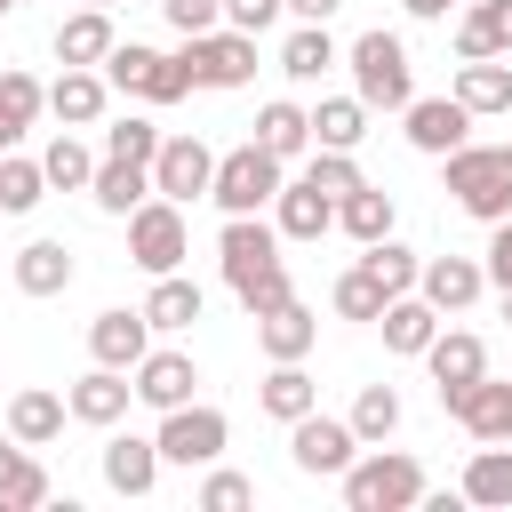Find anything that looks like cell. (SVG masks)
I'll use <instances>...</instances> for the list:
<instances>
[{"label": "cell", "instance_id": "1", "mask_svg": "<svg viewBox=\"0 0 512 512\" xmlns=\"http://www.w3.org/2000/svg\"><path fill=\"white\" fill-rule=\"evenodd\" d=\"M216 264H224V288L240 296L248 320L272 312L280 296H296V288H288V256H280V224H264V216H224Z\"/></svg>", "mask_w": 512, "mask_h": 512}, {"label": "cell", "instance_id": "2", "mask_svg": "<svg viewBox=\"0 0 512 512\" xmlns=\"http://www.w3.org/2000/svg\"><path fill=\"white\" fill-rule=\"evenodd\" d=\"M344 512H416L424 504V464L408 456V448H360L344 472Z\"/></svg>", "mask_w": 512, "mask_h": 512}, {"label": "cell", "instance_id": "3", "mask_svg": "<svg viewBox=\"0 0 512 512\" xmlns=\"http://www.w3.org/2000/svg\"><path fill=\"white\" fill-rule=\"evenodd\" d=\"M440 192L464 216H480V224L512 216V144H456V152H440Z\"/></svg>", "mask_w": 512, "mask_h": 512}, {"label": "cell", "instance_id": "4", "mask_svg": "<svg viewBox=\"0 0 512 512\" xmlns=\"http://www.w3.org/2000/svg\"><path fill=\"white\" fill-rule=\"evenodd\" d=\"M344 64H352V96L368 104V112H400L408 96H416V64H408V40L400 32H360L352 48H344Z\"/></svg>", "mask_w": 512, "mask_h": 512}, {"label": "cell", "instance_id": "5", "mask_svg": "<svg viewBox=\"0 0 512 512\" xmlns=\"http://www.w3.org/2000/svg\"><path fill=\"white\" fill-rule=\"evenodd\" d=\"M280 176H288V160H272L256 136L248 144H232V152H216V176H208V200L224 208V216H264L272 208V192H280Z\"/></svg>", "mask_w": 512, "mask_h": 512}, {"label": "cell", "instance_id": "6", "mask_svg": "<svg viewBox=\"0 0 512 512\" xmlns=\"http://www.w3.org/2000/svg\"><path fill=\"white\" fill-rule=\"evenodd\" d=\"M176 64H184L192 88H248V80H256V32L208 24V32H192V40L176 48Z\"/></svg>", "mask_w": 512, "mask_h": 512}, {"label": "cell", "instance_id": "7", "mask_svg": "<svg viewBox=\"0 0 512 512\" xmlns=\"http://www.w3.org/2000/svg\"><path fill=\"white\" fill-rule=\"evenodd\" d=\"M96 72H104L120 96H136V104H176V96H192L184 64L160 56V48H144V40H112V56H104Z\"/></svg>", "mask_w": 512, "mask_h": 512}, {"label": "cell", "instance_id": "8", "mask_svg": "<svg viewBox=\"0 0 512 512\" xmlns=\"http://www.w3.org/2000/svg\"><path fill=\"white\" fill-rule=\"evenodd\" d=\"M128 256L160 280V272H184V256H192V232H184V208L176 200H136L128 208Z\"/></svg>", "mask_w": 512, "mask_h": 512}, {"label": "cell", "instance_id": "9", "mask_svg": "<svg viewBox=\"0 0 512 512\" xmlns=\"http://www.w3.org/2000/svg\"><path fill=\"white\" fill-rule=\"evenodd\" d=\"M160 464H216L224 456V440H232V424H224V408H208V400H184V408H160Z\"/></svg>", "mask_w": 512, "mask_h": 512}, {"label": "cell", "instance_id": "10", "mask_svg": "<svg viewBox=\"0 0 512 512\" xmlns=\"http://www.w3.org/2000/svg\"><path fill=\"white\" fill-rule=\"evenodd\" d=\"M352 456H360V432H352L344 416H320V408H304V416L288 424V464H296V472H312V480H336Z\"/></svg>", "mask_w": 512, "mask_h": 512}, {"label": "cell", "instance_id": "11", "mask_svg": "<svg viewBox=\"0 0 512 512\" xmlns=\"http://www.w3.org/2000/svg\"><path fill=\"white\" fill-rule=\"evenodd\" d=\"M208 176H216V152L200 136H160V152H152V192L160 200L192 208V200H208Z\"/></svg>", "mask_w": 512, "mask_h": 512}, {"label": "cell", "instance_id": "12", "mask_svg": "<svg viewBox=\"0 0 512 512\" xmlns=\"http://www.w3.org/2000/svg\"><path fill=\"white\" fill-rule=\"evenodd\" d=\"M400 136H408L424 160H440V152L472 144V112H464L456 96H408V104H400Z\"/></svg>", "mask_w": 512, "mask_h": 512}, {"label": "cell", "instance_id": "13", "mask_svg": "<svg viewBox=\"0 0 512 512\" xmlns=\"http://www.w3.org/2000/svg\"><path fill=\"white\" fill-rule=\"evenodd\" d=\"M128 400H136V384H128V368H88V376H72V392H64V416L72 424H96V432H112L120 416H128Z\"/></svg>", "mask_w": 512, "mask_h": 512}, {"label": "cell", "instance_id": "14", "mask_svg": "<svg viewBox=\"0 0 512 512\" xmlns=\"http://www.w3.org/2000/svg\"><path fill=\"white\" fill-rule=\"evenodd\" d=\"M272 224H280V240H328V232H336V200H328L312 176H280Z\"/></svg>", "mask_w": 512, "mask_h": 512}, {"label": "cell", "instance_id": "15", "mask_svg": "<svg viewBox=\"0 0 512 512\" xmlns=\"http://www.w3.org/2000/svg\"><path fill=\"white\" fill-rule=\"evenodd\" d=\"M480 288H488L480 256H424L416 264V296L432 312H464V304H480Z\"/></svg>", "mask_w": 512, "mask_h": 512}, {"label": "cell", "instance_id": "16", "mask_svg": "<svg viewBox=\"0 0 512 512\" xmlns=\"http://www.w3.org/2000/svg\"><path fill=\"white\" fill-rule=\"evenodd\" d=\"M416 360L432 368V392H440V400H448V392H464L472 376H488V344H480L472 328H440V336H432Z\"/></svg>", "mask_w": 512, "mask_h": 512}, {"label": "cell", "instance_id": "17", "mask_svg": "<svg viewBox=\"0 0 512 512\" xmlns=\"http://www.w3.org/2000/svg\"><path fill=\"white\" fill-rule=\"evenodd\" d=\"M128 384H136V400L160 416V408H184V400L200 392V368H192V352H144V360L128 368Z\"/></svg>", "mask_w": 512, "mask_h": 512}, {"label": "cell", "instance_id": "18", "mask_svg": "<svg viewBox=\"0 0 512 512\" xmlns=\"http://www.w3.org/2000/svg\"><path fill=\"white\" fill-rule=\"evenodd\" d=\"M104 488L112 496H152L160 488V440L152 432H112L104 440Z\"/></svg>", "mask_w": 512, "mask_h": 512}, {"label": "cell", "instance_id": "19", "mask_svg": "<svg viewBox=\"0 0 512 512\" xmlns=\"http://www.w3.org/2000/svg\"><path fill=\"white\" fill-rule=\"evenodd\" d=\"M104 104H112V80H104L96 64H64V72L48 80V112H56L64 128H96Z\"/></svg>", "mask_w": 512, "mask_h": 512}, {"label": "cell", "instance_id": "20", "mask_svg": "<svg viewBox=\"0 0 512 512\" xmlns=\"http://www.w3.org/2000/svg\"><path fill=\"white\" fill-rule=\"evenodd\" d=\"M312 344H320V312H312V304L280 296L272 312H256V352H264V360H304Z\"/></svg>", "mask_w": 512, "mask_h": 512}, {"label": "cell", "instance_id": "21", "mask_svg": "<svg viewBox=\"0 0 512 512\" xmlns=\"http://www.w3.org/2000/svg\"><path fill=\"white\" fill-rule=\"evenodd\" d=\"M144 352H152V320H144V312L112 304V312L88 320V360H104V368H136Z\"/></svg>", "mask_w": 512, "mask_h": 512}, {"label": "cell", "instance_id": "22", "mask_svg": "<svg viewBox=\"0 0 512 512\" xmlns=\"http://www.w3.org/2000/svg\"><path fill=\"white\" fill-rule=\"evenodd\" d=\"M472 440H504V416H512V376H472L464 392H448L440 400Z\"/></svg>", "mask_w": 512, "mask_h": 512}, {"label": "cell", "instance_id": "23", "mask_svg": "<svg viewBox=\"0 0 512 512\" xmlns=\"http://www.w3.org/2000/svg\"><path fill=\"white\" fill-rule=\"evenodd\" d=\"M448 96H456L472 120H496V112H512V64H504V56H464Z\"/></svg>", "mask_w": 512, "mask_h": 512}, {"label": "cell", "instance_id": "24", "mask_svg": "<svg viewBox=\"0 0 512 512\" xmlns=\"http://www.w3.org/2000/svg\"><path fill=\"white\" fill-rule=\"evenodd\" d=\"M464 504H488V512H512V440H480L464 480H456Z\"/></svg>", "mask_w": 512, "mask_h": 512}, {"label": "cell", "instance_id": "25", "mask_svg": "<svg viewBox=\"0 0 512 512\" xmlns=\"http://www.w3.org/2000/svg\"><path fill=\"white\" fill-rule=\"evenodd\" d=\"M464 56H512V0H464V16H456V64Z\"/></svg>", "mask_w": 512, "mask_h": 512}, {"label": "cell", "instance_id": "26", "mask_svg": "<svg viewBox=\"0 0 512 512\" xmlns=\"http://www.w3.org/2000/svg\"><path fill=\"white\" fill-rule=\"evenodd\" d=\"M136 312L152 320V336H176V328H192V320L208 312V296H200V280H184V272H160V280H152V296H144Z\"/></svg>", "mask_w": 512, "mask_h": 512}, {"label": "cell", "instance_id": "27", "mask_svg": "<svg viewBox=\"0 0 512 512\" xmlns=\"http://www.w3.org/2000/svg\"><path fill=\"white\" fill-rule=\"evenodd\" d=\"M376 328H384V352H408V360H416V352H424V344L440 336V312H432V304H424V296L408 288V296H384Z\"/></svg>", "mask_w": 512, "mask_h": 512}, {"label": "cell", "instance_id": "28", "mask_svg": "<svg viewBox=\"0 0 512 512\" xmlns=\"http://www.w3.org/2000/svg\"><path fill=\"white\" fill-rule=\"evenodd\" d=\"M72 272H80V264H72L64 240H24V248H16V288H24V296H64Z\"/></svg>", "mask_w": 512, "mask_h": 512}, {"label": "cell", "instance_id": "29", "mask_svg": "<svg viewBox=\"0 0 512 512\" xmlns=\"http://www.w3.org/2000/svg\"><path fill=\"white\" fill-rule=\"evenodd\" d=\"M256 408H264L272 424H296L304 408H320V384L304 376V360H272V376L256 384Z\"/></svg>", "mask_w": 512, "mask_h": 512}, {"label": "cell", "instance_id": "30", "mask_svg": "<svg viewBox=\"0 0 512 512\" xmlns=\"http://www.w3.org/2000/svg\"><path fill=\"white\" fill-rule=\"evenodd\" d=\"M40 504H48V464L24 440H8L0 448V512H40Z\"/></svg>", "mask_w": 512, "mask_h": 512}, {"label": "cell", "instance_id": "31", "mask_svg": "<svg viewBox=\"0 0 512 512\" xmlns=\"http://www.w3.org/2000/svg\"><path fill=\"white\" fill-rule=\"evenodd\" d=\"M40 112H48V88H40L32 72H16V64H8V72H0V152H16V144L32 136V120H40Z\"/></svg>", "mask_w": 512, "mask_h": 512}, {"label": "cell", "instance_id": "32", "mask_svg": "<svg viewBox=\"0 0 512 512\" xmlns=\"http://www.w3.org/2000/svg\"><path fill=\"white\" fill-rule=\"evenodd\" d=\"M88 200H96L104 216H128L136 200H152V168H144V160H96Z\"/></svg>", "mask_w": 512, "mask_h": 512}, {"label": "cell", "instance_id": "33", "mask_svg": "<svg viewBox=\"0 0 512 512\" xmlns=\"http://www.w3.org/2000/svg\"><path fill=\"white\" fill-rule=\"evenodd\" d=\"M112 56V8H80L56 24V64H104Z\"/></svg>", "mask_w": 512, "mask_h": 512}, {"label": "cell", "instance_id": "34", "mask_svg": "<svg viewBox=\"0 0 512 512\" xmlns=\"http://www.w3.org/2000/svg\"><path fill=\"white\" fill-rule=\"evenodd\" d=\"M328 64H344V48L328 40V24H296V32L280 40V72H288L296 88H312V80H320Z\"/></svg>", "mask_w": 512, "mask_h": 512}, {"label": "cell", "instance_id": "35", "mask_svg": "<svg viewBox=\"0 0 512 512\" xmlns=\"http://www.w3.org/2000/svg\"><path fill=\"white\" fill-rule=\"evenodd\" d=\"M256 144H264L272 160H296V152H312V112H304V104H288V96H272V104L256 112Z\"/></svg>", "mask_w": 512, "mask_h": 512}, {"label": "cell", "instance_id": "36", "mask_svg": "<svg viewBox=\"0 0 512 512\" xmlns=\"http://www.w3.org/2000/svg\"><path fill=\"white\" fill-rule=\"evenodd\" d=\"M392 216H400V208H392V192H384V184H352V192L336 200V232H352L360 248H368V240H384V232H392Z\"/></svg>", "mask_w": 512, "mask_h": 512}, {"label": "cell", "instance_id": "37", "mask_svg": "<svg viewBox=\"0 0 512 512\" xmlns=\"http://www.w3.org/2000/svg\"><path fill=\"white\" fill-rule=\"evenodd\" d=\"M56 432H64V392H40V384H32V392H16V400H8V440L48 448Z\"/></svg>", "mask_w": 512, "mask_h": 512}, {"label": "cell", "instance_id": "38", "mask_svg": "<svg viewBox=\"0 0 512 512\" xmlns=\"http://www.w3.org/2000/svg\"><path fill=\"white\" fill-rule=\"evenodd\" d=\"M360 136H368V104H360V96H320V104H312V144L360 152Z\"/></svg>", "mask_w": 512, "mask_h": 512}, {"label": "cell", "instance_id": "39", "mask_svg": "<svg viewBox=\"0 0 512 512\" xmlns=\"http://www.w3.org/2000/svg\"><path fill=\"white\" fill-rule=\"evenodd\" d=\"M40 176H48V192H88V176H96V152L80 144V128H64V136L40 152Z\"/></svg>", "mask_w": 512, "mask_h": 512}, {"label": "cell", "instance_id": "40", "mask_svg": "<svg viewBox=\"0 0 512 512\" xmlns=\"http://www.w3.org/2000/svg\"><path fill=\"white\" fill-rule=\"evenodd\" d=\"M416 264H424V256H416V248H400L392 232L360 248V272H368V280H376L384 296H408V288H416Z\"/></svg>", "mask_w": 512, "mask_h": 512}, {"label": "cell", "instance_id": "41", "mask_svg": "<svg viewBox=\"0 0 512 512\" xmlns=\"http://www.w3.org/2000/svg\"><path fill=\"white\" fill-rule=\"evenodd\" d=\"M344 424L360 432V448L392 440V432H400V392H392V384H360V400H352V416H344Z\"/></svg>", "mask_w": 512, "mask_h": 512}, {"label": "cell", "instance_id": "42", "mask_svg": "<svg viewBox=\"0 0 512 512\" xmlns=\"http://www.w3.org/2000/svg\"><path fill=\"white\" fill-rule=\"evenodd\" d=\"M48 200V176H40V160H24V152H0V216H32Z\"/></svg>", "mask_w": 512, "mask_h": 512}, {"label": "cell", "instance_id": "43", "mask_svg": "<svg viewBox=\"0 0 512 512\" xmlns=\"http://www.w3.org/2000/svg\"><path fill=\"white\" fill-rule=\"evenodd\" d=\"M160 136H168V128H152L144 112H120V120L104 128V160H144V168H152V152H160Z\"/></svg>", "mask_w": 512, "mask_h": 512}, {"label": "cell", "instance_id": "44", "mask_svg": "<svg viewBox=\"0 0 512 512\" xmlns=\"http://www.w3.org/2000/svg\"><path fill=\"white\" fill-rule=\"evenodd\" d=\"M328 304H336V320H376V312H384V288H376V280L352 264V272L328 288Z\"/></svg>", "mask_w": 512, "mask_h": 512}, {"label": "cell", "instance_id": "45", "mask_svg": "<svg viewBox=\"0 0 512 512\" xmlns=\"http://www.w3.org/2000/svg\"><path fill=\"white\" fill-rule=\"evenodd\" d=\"M304 176H312L328 200H344L352 184H368V176H360V160H352V152H328V144H312V168H304Z\"/></svg>", "mask_w": 512, "mask_h": 512}, {"label": "cell", "instance_id": "46", "mask_svg": "<svg viewBox=\"0 0 512 512\" xmlns=\"http://www.w3.org/2000/svg\"><path fill=\"white\" fill-rule=\"evenodd\" d=\"M240 504H256V480H248V472H224V464H216V472L200 480V512H240Z\"/></svg>", "mask_w": 512, "mask_h": 512}, {"label": "cell", "instance_id": "47", "mask_svg": "<svg viewBox=\"0 0 512 512\" xmlns=\"http://www.w3.org/2000/svg\"><path fill=\"white\" fill-rule=\"evenodd\" d=\"M480 272H488V288H512V216H496V224H488V248H480Z\"/></svg>", "mask_w": 512, "mask_h": 512}, {"label": "cell", "instance_id": "48", "mask_svg": "<svg viewBox=\"0 0 512 512\" xmlns=\"http://www.w3.org/2000/svg\"><path fill=\"white\" fill-rule=\"evenodd\" d=\"M160 16L192 40V32H208V24H224V0H160Z\"/></svg>", "mask_w": 512, "mask_h": 512}, {"label": "cell", "instance_id": "49", "mask_svg": "<svg viewBox=\"0 0 512 512\" xmlns=\"http://www.w3.org/2000/svg\"><path fill=\"white\" fill-rule=\"evenodd\" d=\"M288 16V0H224V24L232 32H272Z\"/></svg>", "mask_w": 512, "mask_h": 512}, {"label": "cell", "instance_id": "50", "mask_svg": "<svg viewBox=\"0 0 512 512\" xmlns=\"http://www.w3.org/2000/svg\"><path fill=\"white\" fill-rule=\"evenodd\" d=\"M336 8H344V0H288V16H296V24H328Z\"/></svg>", "mask_w": 512, "mask_h": 512}, {"label": "cell", "instance_id": "51", "mask_svg": "<svg viewBox=\"0 0 512 512\" xmlns=\"http://www.w3.org/2000/svg\"><path fill=\"white\" fill-rule=\"evenodd\" d=\"M400 8H408V16H424V24H432V16H448V8H456V0H400Z\"/></svg>", "mask_w": 512, "mask_h": 512}, {"label": "cell", "instance_id": "52", "mask_svg": "<svg viewBox=\"0 0 512 512\" xmlns=\"http://www.w3.org/2000/svg\"><path fill=\"white\" fill-rule=\"evenodd\" d=\"M16 8H24V0H0V16H16Z\"/></svg>", "mask_w": 512, "mask_h": 512}, {"label": "cell", "instance_id": "53", "mask_svg": "<svg viewBox=\"0 0 512 512\" xmlns=\"http://www.w3.org/2000/svg\"><path fill=\"white\" fill-rule=\"evenodd\" d=\"M504 320H512V288H504Z\"/></svg>", "mask_w": 512, "mask_h": 512}, {"label": "cell", "instance_id": "54", "mask_svg": "<svg viewBox=\"0 0 512 512\" xmlns=\"http://www.w3.org/2000/svg\"><path fill=\"white\" fill-rule=\"evenodd\" d=\"M80 8H112V0H80Z\"/></svg>", "mask_w": 512, "mask_h": 512}, {"label": "cell", "instance_id": "55", "mask_svg": "<svg viewBox=\"0 0 512 512\" xmlns=\"http://www.w3.org/2000/svg\"><path fill=\"white\" fill-rule=\"evenodd\" d=\"M504 440H512V416H504Z\"/></svg>", "mask_w": 512, "mask_h": 512}, {"label": "cell", "instance_id": "56", "mask_svg": "<svg viewBox=\"0 0 512 512\" xmlns=\"http://www.w3.org/2000/svg\"><path fill=\"white\" fill-rule=\"evenodd\" d=\"M456 8H464V0H456Z\"/></svg>", "mask_w": 512, "mask_h": 512}]
</instances>
